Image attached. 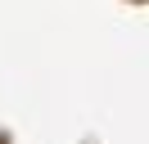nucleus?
Returning a JSON list of instances; mask_svg holds the SVG:
<instances>
[{
	"instance_id": "1",
	"label": "nucleus",
	"mask_w": 149,
	"mask_h": 144,
	"mask_svg": "<svg viewBox=\"0 0 149 144\" xmlns=\"http://www.w3.org/2000/svg\"><path fill=\"white\" fill-rule=\"evenodd\" d=\"M0 144H9V140H5V135H0Z\"/></svg>"
}]
</instances>
